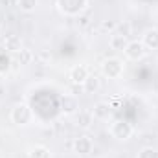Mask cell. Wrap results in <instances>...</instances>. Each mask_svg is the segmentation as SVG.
Returning a JSON list of instances; mask_svg holds the SVG:
<instances>
[{
    "instance_id": "6da1fadb",
    "label": "cell",
    "mask_w": 158,
    "mask_h": 158,
    "mask_svg": "<svg viewBox=\"0 0 158 158\" xmlns=\"http://www.w3.org/2000/svg\"><path fill=\"white\" fill-rule=\"evenodd\" d=\"M9 119H11L15 125H19V127H26V125H30V121L33 119V110L30 109L28 103L20 101V103L13 105L11 112H9Z\"/></svg>"
},
{
    "instance_id": "7a4b0ae2",
    "label": "cell",
    "mask_w": 158,
    "mask_h": 158,
    "mask_svg": "<svg viewBox=\"0 0 158 158\" xmlns=\"http://www.w3.org/2000/svg\"><path fill=\"white\" fill-rule=\"evenodd\" d=\"M125 72V63L119 57H107L101 63V74L107 79H119Z\"/></svg>"
},
{
    "instance_id": "3957f363",
    "label": "cell",
    "mask_w": 158,
    "mask_h": 158,
    "mask_svg": "<svg viewBox=\"0 0 158 158\" xmlns=\"http://www.w3.org/2000/svg\"><path fill=\"white\" fill-rule=\"evenodd\" d=\"M88 6V0H57V9L64 17H79Z\"/></svg>"
},
{
    "instance_id": "277c9868",
    "label": "cell",
    "mask_w": 158,
    "mask_h": 158,
    "mask_svg": "<svg viewBox=\"0 0 158 158\" xmlns=\"http://www.w3.org/2000/svg\"><path fill=\"white\" fill-rule=\"evenodd\" d=\"M110 136L118 142H127L132 134H134V127L127 121V119H114L110 123Z\"/></svg>"
},
{
    "instance_id": "5b68a950",
    "label": "cell",
    "mask_w": 158,
    "mask_h": 158,
    "mask_svg": "<svg viewBox=\"0 0 158 158\" xmlns=\"http://www.w3.org/2000/svg\"><path fill=\"white\" fill-rule=\"evenodd\" d=\"M59 109L64 116H76L79 112V99L74 94H63L59 98Z\"/></svg>"
},
{
    "instance_id": "8992f818",
    "label": "cell",
    "mask_w": 158,
    "mask_h": 158,
    "mask_svg": "<svg viewBox=\"0 0 158 158\" xmlns=\"http://www.w3.org/2000/svg\"><path fill=\"white\" fill-rule=\"evenodd\" d=\"M123 53H125V57L129 61H142L147 55V48L143 46L142 40H129V44L123 50Z\"/></svg>"
},
{
    "instance_id": "52a82bcc",
    "label": "cell",
    "mask_w": 158,
    "mask_h": 158,
    "mask_svg": "<svg viewBox=\"0 0 158 158\" xmlns=\"http://www.w3.org/2000/svg\"><path fill=\"white\" fill-rule=\"evenodd\" d=\"M74 147V153L79 155V156H86V155H92V149H94V142L90 136L83 134V136H77L72 143Z\"/></svg>"
},
{
    "instance_id": "ba28073f",
    "label": "cell",
    "mask_w": 158,
    "mask_h": 158,
    "mask_svg": "<svg viewBox=\"0 0 158 158\" xmlns=\"http://www.w3.org/2000/svg\"><path fill=\"white\" fill-rule=\"evenodd\" d=\"M88 76H90V70H88L86 64H74L70 68V72H68V79L74 85H83Z\"/></svg>"
},
{
    "instance_id": "9c48e42d",
    "label": "cell",
    "mask_w": 158,
    "mask_h": 158,
    "mask_svg": "<svg viewBox=\"0 0 158 158\" xmlns=\"http://www.w3.org/2000/svg\"><path fill=\"white\" fill-rule=\"evenodd\" d=\"M92 114L96 119H109V116L112 114V107L109 101H98L92 107Z\"/></svg>"
},
{
    "instance_id": "30bf717a",
    "label": "cell",
    "mask_w": 158,
    "mask_h": 158,
    "mask_svg": "<svg viewBox=\"0 0 158 158\" xmlns=\"http://www.w3.org/2000/svg\"><path fill=\"white\" fill-rule=\"evenodd\" d=\"M142 42L147 50H158V28H149L143 31Z\"/></svg>"
},
{
    "instance_id": "8fae6325",
    "label": "cell",
    "mask_w": 158,
    "mask_h": 158,
    "mask_svg": "<svg viewBox=\"0 0 158 158\" xmlns=\"http://www.w3.org/2000/svg\"><path fill=\"white\" fill-rule=\"evenodd\" d=\"M127 44H129V39H127V35H123V33H118V31L110 33L109 46H110L112 50H116V52H123V50L127 48Z\"/></svg>"
},
{
    "instance_id": "7c38bea8",
    "label": "cell",
    "mask_w": 158,
    "mask_h": 158,
    "mask_svg": "<svg viewBox=\"0 0 158 158\" xmlns=\"http://www.w3.org/2000/svg\"><path fill=\"white\" fill-rule=\"evenodd\" d=\"M81 86H83L85 94H96V92L101 88V79L98 77V76H94V74H90Z\"/></svg>"
},
{
    "instance_id": "4fadbf2b",
    "label": "cell",
    "mask_w": 158,
    "mask_h": 158,
    "mask_svg": "<svg viewBox=\"0 0 158 158\" xmlns=\"http://www.w3.org/2000/svg\"><path fill=\"white\" fill-rule=\"evenodd\" d=\"M4 50L6 52H11V53H20L22 52V40L20 37H17V35H7L6 40H4Z\"/></svg>"
},
{
    "instance_id": "5bb4252c",
    "label": "cell",
    "mask_w": 158,
    "mask_h": 158,
    "mask_svg": "<svg viewBox=\"0 0 158 158\" xmlns=\"http://www.w3.org/2000/svg\"><path fill=\"white\" fill-rule=\"evenodd\" d=\"M77 125L79 127H83V129H88L92 123H94V114H92V110H79L77 114Z\"/></svg>"
},
{
    "instance_id": "9a60e30c",
    "label": "cell",
    "mask_w": 158,
    "mask_h": 158,
    "mask_svg": "<svg viewBox=\"0 0 158 158\" xmlns=\"http://www.w3.org/2000/svg\"><path fill=\"white\" fill-rule=\"evenodd\" d=\"M28 158H52V153H50V149L44 147V145H35V147L30 149Z\"/></svg>"
},
{
    "instance_id": "2e32d148",
    "label": "cell",
    "mask_w": 158,
    "mask_h": 158,
    "mask_svg": "<svg viewBox=\"0 0 158 158\" xmlns=\"http://www.w3.org/2000/svg\"><path fill=\"white\" fill-rule=\"evenodd\" d=\"M39 6V0H19L17 2V7L22 11V13H33Z\"/></svg>"
},
{
    "instance_id": "e0dca14e",
    "label": "cell",
    "mask_w": 158,
    "mask_h": 158,
    "mask_svg": "<svg viewBox=\"0 0 158 158\" xmlns=\"http://www.w3.org/2000/svg\"><path fill=\"white\" fill-rule=\"evenodd\" d=\"M11 70V57L6 52H0V76L7 74Z\"/></svg>"
},
{
    "instance_id": "ac0fdd59",
    "label": "cell",
    "mask_w": 158,
    "mask_h": 158,
    "mask_svg": "<svg viewBox=\"0 0 158 158\" xmlns=\"http://www.w3.org/2000/svg\"><path fill=\"white\" fill-rule=\"evenodd\" d=\"M136 158H158V149H155V147H142L138 151Z\"/></svg>"
},
{
    "instance_id": "d6986e66",
    "label": "cell",
    "mask_w": 158,
    "mask_h": 158,
    "mask_svg": "<svg viewBox=\"0 0 158 158\" xmlns=\"http://www.w3.org/2000/svg\"><path fill=\"white\" fill-rule=\"evenodd\" d=\"M99 28H101V31H110V33H114L116 28H118V22L107 19V20H101V26H99Z\"/></svg>"
},
{
    "instance_id": "ffe728a7",
    "label": "cell",
    "mask_w": 158,
    "mask_h": 158,
    "mask_svg": "<svg viewBox=\"0 0 158 158\" xmlns=\"http://www.w3.org/2000/svg\"><path fill=\"white\" fill-rule=\"evenodd\" d=\"M20 55L24 57V64H30V61H31V57H33V55H31V52H30V50H24V48H22Z\"/></svg>"
},
{
    "instance_id": "44dd1931",
    "label": "cell",
    "mask_w": 158,
    "mask_h": 158,
    "mask_svg": "<svg viewBox=\"0 0 158 158\" xmlns=\"http://www.w3.org/2000/svg\"><path fill=\"white\" fill-rule=\"evenodd\" d=\"M7 2H13V4H17V2H19V0H7Z\"/></svg>"
}]
</instances>
